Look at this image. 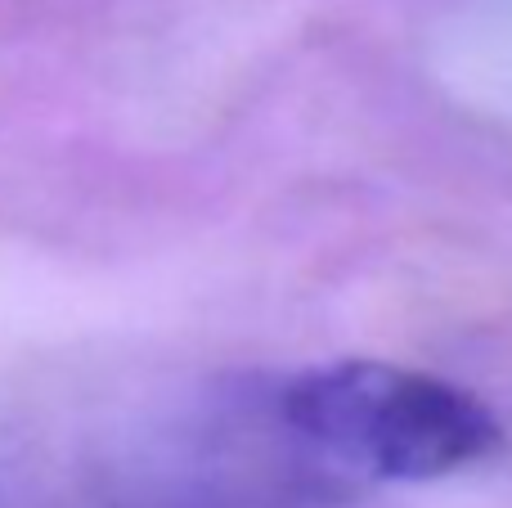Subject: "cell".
I'll list each match as a JSON object with an SVG mask.
<instances>
[{"mask_svg": "<svg viewBox=\"0 0 512 508\" xmlns=\"http://www.w3.org/2000/svg\"><path fill=\"white\" fill-rule=\"evenodd\" d=\"M297 441L373 482H441L490 464L504 423L468 387L391 360H333L279 392Z\"/></svg>", "mask_w": 512, "mask_h": 508, "instance_id": "6da1fadb", "label": "cell"}]
</instances>
